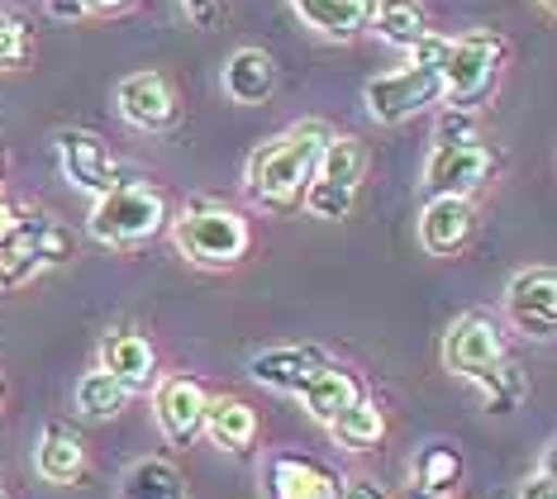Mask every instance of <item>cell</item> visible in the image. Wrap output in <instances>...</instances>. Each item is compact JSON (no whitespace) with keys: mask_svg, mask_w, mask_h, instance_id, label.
Segmentation results:
<instances>
[{"mask_svg":"<svg viewBox=\"0 0 557 499\" xmlns=\"http://www.w3.org/2000/svg\"><path fill=\"white\" fill-rule=\"evenodd\" d=\"M329 124L324 120H306L296 129L276 134L272 144H262L258 152L248 158V172H244V186L248 196L262 204V210H296L306 200V186L314 176V162H320V148L329 144Z\"/></svg>","mask_w":557,"mask_h":499,"instance_id":"1","label":"cell"},{"mask_svg":"<svg viewBox=\"0 0 557 499\" xmlns=\"http://www.w3.org/2000/svg\"><path fill=\"white\" fill-rule=\"evenodd\" d=\"M168 228V200L148 182H120L91 210V238L106 248H144Z\"/></svg>","mask_w":557,"mask_h":499,"instance_id":"2","label":"cell"},{"mask_svg":"<svg viewBox=\"0 0 557 499\" xmlns=\"http://www.w3.org/2000/svg\"><path fill=\"white\" fill-rule=\"evenodd\" d=\"M362 176H367V148L362 138L352 134H329V144L320 148V162H314V176L306 186V210L314 214V220H348L352 200H358L362 190Z\"/></svg>","mask_w":557,"mask_h":499,"instance_id":"3","label":"cell"},{"mask_svg":"<svg viewBox=\"0 0 557 499\" xmlns=\"http://www.w3.org/2000/svg\"><path fill=\"white\" fill-rule=\"evenodd\" d=\"M176 248L186 252L200 266H234L248 252V220L230 204H214V200H196L182 210V220L172 224Z\"/></svg>","mask_w":557,"mask_h":499,"instance_id":"4","label":"cell"},{"mask_svg":"<svg viewBox=\"0 0 557 499\" xmlns=\"http://www.w3.org/2000/svg\"><path fill=\"white\" fill-rule=\"evenodd\" d=\"M500 58H505V43L496 34H486V29L453 38L448 58H443V67H438L443 100H448L453 110H476L481 100L491 96V86H496Z\"/></svg>","mask_w":557,"mask_h":499,"instance_id":"5","label":"cell"},{"mask_svg":"<svg viewBox=\"0 0 557 499\" xmlns=\"http://www.w3.org/2000/svg\"><path fill=\"white\" fill-rule=\"evenodd\" d=\"M367 114L376 124H405L414 120L420 110L438 105L443 100V86H438V67H424V62H410V67H396V72H382L367 82Z\"/></svg>","mask_w":557,"mask_h":499,"instance_id":"6","label":"cell"},{"mask_svg":"<svg viewBox=\"0 0 557 499\" xmlns=\"http://www.w3.org/2000/svg\"><path fill=\"white\" fill-rule=\"evenodd\" d=\"M496 172L486 144H458V148H434L424 162V190L429 196H448V200H472L481 186Z\"/></svg>","mask_w":557,"mask_h":499,"instance_id":"7","label":"cell"},{"mask_svg":"<svg viewBox=\"0 0 557 499\" xmlns=\"http://www.w3.org/2000/svg\"><path fill=\"white\" fill-rule=\"evenodd\" d=\"M58 158H62V172L67 182L86 190V196H110L120 186V162L115 152L106 148V138L91 134V129H58Z\"/></svg>","mask_w":557,"mask_h":499,"instance_id":"8","label":"cell"},{"mask_svg":"<svg viewBox=\"0 0 557 499\" xmlns=\"http://www.w3.org/2000/svg\"><path fill=\"white\" fill-rule=\"evenodd\" d=\"M505 314L519 333L548 342L557 328V276L553 266H529L505 286Z\"/></svg>","mask_w":557,"mask_h":499,"instance_id":"9","label":"cell"},{"mask_svg":"<svg viewBox=\"0 0 557 499\" xmlns=\"http://www.w3.org/2000/svg\"><path fill=\"white\" fill-rule=\"evenodd\" d=\"M206 404L210 395L196 376H168L158 381L153 390V414H158V428L172 447H191L200 438V424H206Z\"/></svg>","mask_w":557,"mask_h":499,"instance_id":"10","label":"cell"},{"mask_svg":"<svg viewBox=\"0 0 557 499\" xmlns=\"http://www.w3.org/2000/svg\"><path fill=\"white\" fill-rule=\"evenodd\" d=\"M505 362V338L486 314H462L453 319V328L443 333V366L458 371L462 381H472L476 371Z\"/></svg>","mask_w":557,"mask_h":499,"instance_id":"11","label":"cell"},{"mask_svg":"<svg viewBox=\"0 0 557 499\" xmlns=\"http://www.w3.org/2000/svg\"><path fill=\"white\" fill-rule=\"evenodd\" d=\"M115 105L120 114L144 134H158V129H172L176 124V91L168 86L162 72H134L120 82L115 91Z\"/></svg>","mask_w":557,"mask_h":499,"instance_id":"12","label":"cell"},{"mask_svg":"<svg viewBox=\"0 0 557 499\" xmlns=\"http://www.w3.org/2000/svg\"><path fill=\"white\" fill-rule=\"evenodd\" d=\"M268 490H272V499H338L344 495V481L329 466L310 462V457L282 452V457H272V466H268Z\"/></svg>","mask_w":557,"mask_h":499,"instance_id":"13","label":"cell"},{"mask_svg":"<svg viewBox=\"0 0 557 499\" xmlns=\"http://www.w3.org/2000/svg\"><path fill=\"white\" fill-rule=\"evenodd\" d=\"M324 366V352L320 348H296V342H286V348H268V352H252L248 357V376L258 381V386L268 390H282V395H296L300 386L310 381V371Z\"/></svg>","mask_w":557,"mask_h":499,"instance_id":"14","label":"cell"},{"mask_svg":"<svg viewBox=\"0 0 557 499\" xmlns=\"http://www.w3.org/2000/svg\"><path fill=\"white\" fill-rule=\"evenodd\" d=\"M472 200H448V196H434L424 204L420 214V242L424 252H434V258H453V252L467 248V238H472Z\"/></svg>","mask_w":557,"mask_h":499,"instance_id":"15","label":"cell"},{"mask_svg":"<svg viewBox=\"0 0 557 499\" xmlns=\"http://www.w3.org/2000/svg\"><path fill=\"white\" fill-rule=\"evenodd\" d=\"M100 371H110L124 390H148L158 376L153 342H148L144 333H129V328L110 333V338L100 342Z\"/></svg>","mask_w":557,"mask_h":499,"instance_id":"16","label":"cell"},{"mask_svg":"<svg viewBox=\"0 0 557 499\" xmlns=\"http://www.w3.org/2000/svg\"><path fill=\"white\" fill-rule=\"evenodd\" d=\"M296 395H300V404H306V414L320 419V424L329 428L338 414H344V409H352V404L362 400V386L352 381V371L324 362L320 371H310V381Z\"/></svg>","mask_w":557,"mask_h":499,"instance_id":"17","label":"cell"},{"mask_svg":"<svg viewBox=\"0 0 557 499\" xmlns=\"http://www.w3.org/2000/svg\"><path fill=\"white\" fill-rule=\"evenodd\" d=\"M272 91H276V62L262 48H238L224 62V96L234 105H268Z\"/></svg>","mask_w":557,"mask_h":499,"instance_id":"18","label":"cell"},{"mask_svg":"<svg viewBox=\"0 0 557 499\" xmlns=\"http://www.w3.org/2000/svg\"><path fill=\"white\" fill-rule=\"evenodd\" d=\"M200 433H210V442L224 447V452H248L252 438H258V414L244 400H234V395H220V400L206 404Z\"/></svg>","mask_w":557,"mask_h":499,"instance_id":"19","label":"cell"},{"mask_svg":"<svg viewBox=\"0 0 557 499\" xmlns=\"http://www.w3.org/2000/svg\"><path fill=\"white\" fill-rule=\"evenodd\" d=\"M300 20L310 24L314 34L324 38H352L367 29V15H372V0H290Z\"/></svg>","mask_w":557,"mask_h":499,"instance_id":"20","label":"cell"},{"mask_svg":"<svg viewBox=\"0 0 557 499\" xmlns=\"http://www.w3.org/2000/svg\"><path fill=\"white\" fill-rule=\"evenodd\" d=\"M34 466L48 485H72L86 466V452H82V438L62 424H48L44 438H39V452H34Z\"/></svg>","mask_w":557,"mask_h":499,"instance_id":"21","label":"cell"},{"mask_svg":"<svg viewBox=\"0 0 557 499\" xmlns=\"http://www.w3.org/2000/svg\"><path fill=\"white\" fill-rule=\"evenodd\" d=\"M367 24L376 29L382 43L405 48V53H410V48L429 34V20H424L420 0H372V15H367Z\"/></svg>","mask_w":557,"mask_h":499,"instance_id":"22","label":"cell"},{"mask_svg":"<svg viewBox=\"0 0 557 499\" xmlns=\"http://www.w3.org/2000/svg\"><path fill=\"white\" fill-rule=\"evenodd\" d=\"M120 499H186V476L162 457H144L120 476Z\"/></svg>","mask_w":557,"mask_h":499,"instance_id":"23","label":"cell"},{"mask_svg":"<svg viewBox=\"0 0 557 499\" xmlns=\"http://www.w3.org/2000/svg\"><path fill=\"white\" fill-rule=\"evenodd\" d=\"M329 433H334V442L348 447V452H367V447H376L386 438V414H382V404L362 395L358 404L344 409V414L329 424Z\"/></svg>","mask_w":557,"mask_h":499,"instance_id":"24","label":"cell"},{"mask_svg":"<svg viewBox=\"0 0 557 499\" xmlns=\"http://www.w3.org/2000/svg\"><path fill=\"white\" fill-rule=\"evenodd\" d=\"M414 481H420V490L424 495H453V485L462 481V457H458V447H448V442H429L424 452H420V462H414Z\"/></svg>","mask_w":557,"mask_h":499,"instance_id":"25","label":"cell"},{"mask_svg":"<svg viewBox=\"0 0 557 499\" xmlns=\"http://www.w3.org/2000/svg\"><path fill=\"white\" fill-rule=\"evenodd\" d=\"M124 404H129V390H124L110 371L96 366V371H86V376L77 381V409L86 419H115Z\"/></svg>","mask_w":557,"mask_h":499,"instance_id":"26","label":"cell"},{"mask_svg":"<svg viewBox=\"0 0 557 499\" xmlns=\"http://www.w3.org/2000/svg\"><path fill=\"white\" fill-rule=\"evenodd\" d=\"M472 386L481 390V400H486L491 414H510V409L524 400V376L510 366V362H496V366H486V371H476L472 376Z\"/></svg>","mask_w":557,"mask_h":499,"instance_id":"27","label":"cell"},{"mask_svg":"<svg viewBox=\"0 0 557 499\" xmlns=\"http://www.w3.org/2000/svg\"><path fill=\"white\" fill-rule=\"evenodd\" d=\"M458 144H481L476 134V114L472 110H443L434 124V148H458Z\"/></svg>","mask_w":557,"mask_h":499,"instance_id":"28","label":"cell"},{"mask_svg":"<svg viewBox=\"0 0 557 499\" xmlns=\"http://www.w3.org/2000/svg\"><path fill=\"white\" fill-rule=\"evenodd\" d=\"M29 48H34V38L24 29V20L0 15V67H20L29 58Z\"/></svg>","mask_w":557,"mask_h":499,"instance_id":"29","label":"cell"},{"mask_svg":"<svg viewBox=\"0 0 557 499\" xmlns=\"http://www.w3.org/2000/svg\"><path fill=\"white\" fill-rule=\"evenodd\" d=\"M519 499H557V481H553V452H543V466L519 485Z\"/></svg>","mask_w":557,"mask_h":499,"instance_id":"30","label":"cell"},{"mask_svg":"<svg viewBox=\"0 0 557 499\" xmlns=\"http://www.w3.org/2000/svg\"><path fill=\"white\" fill-rule=\"evenodd\" d=\"M182 10L200 24V29H214V24H220V0H182Z\"/></svg>","mask_w":557,"mask_h":499,"instance_id":"31","label":"cell"},{"mask_svg":"<svg viewBox=\"0 0 557 499\" xmlns=\"http://www.w3.org/2000/svg\"><path fill=\"white\" fill-rule=\"evenodd\" d=\"M20 204H10V200H0V248H10L15 242V234H20Z\"/></svg>","mask_w":557,"mask_h":499,"instance_id":"32","label":"cell"},{"mask_svg":"<svg viewBox=\"0 0 557 499\" xmlns=\"http://www.w3.org/2000/svg\"><path fill=\"white\" fill-rule=\"evenodd\" d=\"M48 15H53V20H82L86 5H82V0H48Z\"/></svg>","mask_w":557,"mask_h":499,"instance_id":"33","label":"cell"},{"mask_svg":"<svg viewBox=\"0 0 557 499\" xmlns=\"http://www.w3.org/2000/svg\"><path fill=\"white\" fill-rule=\"evenodd\" d=\"M338 499H386V495L376 490L372 481H348V485H344V495H338Z\"/></svg>","mask_w":557,"mask_h":499,"instance_id":"34","label":"cell"},{"mask_svg":"<svg viewBox=\"0 0 557 499\" xmlns=\"http://www.w3.org/2000/svg\"><path fill=\"white\" fill-rule=\"evenodd\" d=\"M86 10H96V15H115V10H124L129 0H82Z\"/></svg>","mask_w":557,"mask_h":499,"instance_id":"35","label":"cell"},{"mask_svg":"<svg viewBox=\"0 0 557 499\" xmlns=\"http://www.w3.org/2000/svg\"><path fill=\"white\" fill-rule=\"evenodd\" d=\"M539 5H543V10H548V15H553V10H557V0H539Z\"/></svg>","mask_w":557,"mask_h":499,"instance_id":"36","label":"cell"},{"mask_svg":"<svg viewBox=\"0 0 557 499\" xmlns=\"http://www.w3.org/2000/svg\"><path fill=\"white\" fill-rule=\"evenodd\" d=\"M0 176H5V166H0Z\"/></svg>","mask_w":557,"mask_h":499,"instance_id":"37","label":"cell"},{"mask_svg":"<svg viewBox=\"0 0 557 499\" xmlns=\"http://www.w3.org/2000/svg\"><path fill=\"white\" fill-rule=\"evenodd\" d=\"M0 499H5V490H0Z\"/></svg>","mask_w":557,"mask_h":499,"instance_id":"38","label":"cell"},{"mask_svg":"<svg viewBox=\"0 0 557 499\" xmlns=\"http://www.w3.org/2000/svg\"><path fill=\"white\" fill-rule=\"evenodd\" d=\"M0 290H5V286H0Z\"/></svg>","mask_w":557,"mask_h":499,"instance_id":"39","label":"cell"}]
</instances>
